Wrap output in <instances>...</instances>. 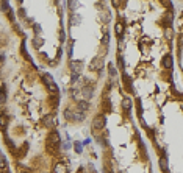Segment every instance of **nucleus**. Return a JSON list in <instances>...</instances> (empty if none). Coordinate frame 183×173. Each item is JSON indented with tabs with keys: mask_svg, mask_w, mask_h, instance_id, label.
Masks as SVG:
<instances>
[{
	"mask_svg": "<svg viewBox=\"0 0 183 173\" xmlns=\"http://www.w3.org/2000/svg\"><path fill=\"white\" fill-rule=\"evenodd\" d=\"M42 81H44V84L49 88V91H50V92H58V86L55 84V81H53V78H52L50 73H44L42 75Z\"/></svg>",
	"mask_w": 183,
	"mask_h": 173,
	"instance_id": "1",
	"label": "nucleus"
},
{
	"mask_svg": "<svg viewBox=\"0 0 183 173\" xmlns=\"http://www.w3.org/2000/svg\"><path fill=\"white\" fill-rule=\"evenodd\" d=\"M105 123H107L105 115L99 114V115H95L94 120H92V128H94V130H103V128H105Z\"/></svg>",
	"mask_w": 183,
	"mask_h": 173,
	"instance_id": "2",
	"label": "nucleus"
},
{
	"mask_svg": "<svg viewBox=\"0 0 183 173\" xmlns=\"http://www.w3.org/2000/svg\"><path fill=\"white\" fill-rule=\"evenodd\" d=\"M69 66H71V70H72L74 73H78V75H80V73L83 72V62H81V61H77V59H75V61H71Z\"/></svg>",
	"mask_w": 183,
	"mask_h": 173,
	"instance_id": "3",
	"label": "nucleus"
},
{
	"mask_svg": "<svg viewBox=\"0 0 183 173\" xmlns=\"http://www.w3.org/2000/svg\"><path fill=\"white\" fill-rule=\"evenodd\" d=\"M44 125H45L47 128H53V126L56 125V122H55V115H53V114H47V115L44 117Z\"/></svg>",
	"mask_w": 183,
	"mask_h": 173,
	"instance_id": "4",
	"label": "nucleus"
},
{
	"mask_svg": "<svg viewBox=\"0 0 183 173\" xmlns=\"http://www.w3.org/2000/svg\"><path fill=\"white\" fill-rule=\"evenodd\" d=\"M102 67H103L102 58H94L92 59V62H91V69H92V70H102Z\"/></svg>",
	"mask_w": 183,
	"mask_h": 173,
	"instance_id": "5",
	"label": "nucleus"
},
{
	"mask_svg": "<svg viewBox=\"0 0 183 173\" xmlns=\"http://www.w3.org/2000/svg\"><path fill=\"white\" fill-rule=\"evenodd\" d=\"M172 66H174V58L171 55H166L163 58V67L164 69H172Z\"/></svg>",
	"mask_w": 183,
	"mask_h": 173,
	"instance_id": "6",
	"label": "nucleus"
},
{
	"mask_svg": "<svg viewBox=\"0 0 183 173\" xmlns=\"http://www.w3.org/2000/svg\"><path fill=\"white\" fill-rule=\"evenodd\" d=\"M53 173H68V167H66L63 162H56L53 167Z\"/></svg>",
	"mask_w": 183,
	"mask_h": 173,
	"instance_id": "7",
	"label": "nucleus"
},
{
	"mask_svg": "<svg viewBox=\"0 0 183 173\" xmlns=\"http://www.w3.org/2000/svg\"><path fill=\"white\" fill-rule=\"evenodd\" d=\"M49 142H52L55 145H60V134H58V131L50 133V136H49Z\"/></svg>",
	"mask_w": 183,
	"mask_h": 173,
	"instance_id": "8",
	"label": "nucleus"
},
{
	"mask_svg": "<svg viewBox=\"0 0 183 173\" xmlns=\"http://www.w3.org/2000/svg\"><path fill=\"white\" fill-rule=\"evenodd\" d=\"M80 22H81V17H80L78 14L72 13L71 17H69V24H71V25H80Z\"/></svg>",
	"mask_w": 183,
	"mask_h": 173,
	"instance_id": "9",
	"label": "nucleus"
},
{
	"mask_svg": "<svg viewBox=\"0 0 183 173\" xmlns=\"http://www.w3.org/2000/svg\"><path fill=\"white\" fill-rule=\"evenodd\" d=\"M122 78H124V83H125V86H127V91H128V92H133V84H131V81H130V77H128L127 73H124Z\"/></svg>",
	"mask_w": 183,
	"mask_h": 173,
	"instance_id": "10",
	"label": "nucleus"
},
{
	"mask_svg": "<svg viewBox=\"0 0 183 173\" xmlns=\"http://www.w3.org/2000/svg\"><path fill=\"white\" fill-rule=\"evenodd\" d=\"M68 6H69V9L74 13V11H77V9H78L80 2H78V0H69V2H68Z\"/></svg>",
	"mask_w": 183,
	"mask_h": 173,
	"instance_id": "11",
	"label": "nucleus"
},
{
	"mask_svg": "<svg viewBox=\"0 0 183 173\" xmlns=\"http://www.w3.org/2000/svg\"><path fill=\"white\" fill-rule=\"evenodd\" d=\"M122 108L125 111H130V108H131V98H128V97H124L122 98Z\"/></svg>",
	"mask_w": 183,
	"mask_h": 173,
	"instance_id": "12",
	"label": "nucleus"
},
{
	"mask_svg": "<svg viewBox=\"0 0 183 173\" xmlns=\"http://www.w3.org/2000/svg\"><path fill=\"white\" fill-rule=\"evenodd\" d=\"M116 34H118L119 39H121V36L124 34V24H122V22H118V24H116Z\"/></svg>",
	"mask_w": 183,
	"mask_h": 173,
	"instance_id": "13",
	"label": "nucleus"
},
{
	"mask_svg": "<svg viewBox=\"0 0 183 173\" xmlns=\"http://www.w3.org/2000/svg\"><path fill=\"white\" fill-rule=\"evenodd\" d=\"M33 45H35L36 48H41L44 45V39L39 38V36H35V38H33Z\"/></svg>",
	"mask_w": 183,
	"mask_h": 173,
	"instance_id": "14",
	"label": "nucleus"
},
{
	"mask_svg": "<svg viewBox=\"0 0 183 173\" xmlns=\"http://www.w3.org/2000/svg\"><path fill=\"white\" fill-rule=\"evenodd\" d=\"M78 108H80V111H88L89 109L88 101L86 100H78Z\"/></svg>",
	"mask_w": 183,
	"mask_h": 173,
	"instance_id": "15",
	"label": "nucleus"
},
{
	"mask_svg": "<svg viewBox=\"0 0 183 173\" xmlns=\"http://www.w3.org/2000/svg\"><path fill=\"white\" fill-rule=\"evenodd\" d=\"M158 162H160V167H161L163 171H168V159H166L164 156H161Z\"/></svg>",
	"mask_w": 183,
	"mask_h": 173,
	"instance_id": "16",
	"label": "nucleus"
},
{
	"mask_svg": "<svg viewBox=\"0 0 183 173\" xmlns=\"http://www.w3.org/2000/svg\"><path fill=\"white\" fill-rule=\"evenodd\" d=\"M172 36H174L172 28H171V27H166V28H164V38H166V39H172Z\"/></svg>",
	"mask_w": 183,
	"mask_h": 173,
	"instance_id": "17",
	"label": "nucleus"
},
{
	"mask_svg": "<svg viewBox=\"0 0 183 173\" xmlns=\"http://www.w3.org/2000/svg\"><path fill=\"white\" fill-rule=\"evenodd\" d=\"M6 168V159L3 156V153L0 151V170H5Z\"/></svg>",
	"mask_w": 183,
	"mask_h": 173,
	"instance_id": "18",
	"label": "nucleus"
},
{
	"mask_svg": "<svg viewBox=\"0 0 183 173\" xmlns=\"http://www.w3.org/2000/svg\"><path fill=\"white\" fill-rule=\"evenodd\" d=\"M64 117H66V120H71V122H74V111L66 109V111H64Z\"/></svg>",
	"mask_w": 183,
	"mask_h": 173,
	"instance_id": "19",
	"label": "nucleus"
},
{
	"mask_svg": "<svg viewBox=\"0 0 183 173\" xmlns=\"http://www.w3.org/2000/svg\"><path fill=\"white\" fill-rule=\"evenodd\" d=\"M74 148H75L77 153H81V151H83V144H81V142H75V144H74Z\"/></svg>",
	"mask_w": 183,
	"mask_h": 173,
	"instance_id": "20",
	"label": "nucleus"
},
{
	"mask_svg": "<svg viewBox=\"0 0 183 173\" xmlns=\"http://www.w3.org/2000/svg\"><path fill=\"white\" fill-rule=\"evenodd\" d=\"M5 100H6V95H5V89L2 88L0 89V103H5Z\"/></svg>",
	"mask_w": 183,
	"mask_h": 173,
	"instance_id": "21",
	"label": "nucleus"
},
{
	"mask_svg": "<svg viewBox=\"0 0 183 173\" xmlns=\"http://www.w3.org/2000/svg\"><path fill=\"white\" fill-rule=\"evenodd\" d=\"M118 66H119V69H122V70H124V66H125V64H124V58H122L121 55L118 56Z\"/></svg>",
	"mask_w": 183,
	"mask_h": 173,
	"instance_id": "22",
	"label": "nucleus"
},
{
	"mask_svg": "<svg viewBox=\"0 0 183 173\" xmlns=\"http://www.w3.org/2000/svg\"><path fill=\"white\" fill-rule=\"evenodd\" d=\"M108 69H110V75H111V77H116V75H118V72H116V69H114L111 64H108Z\"/></svg>",
	"mask_w": 183,
	"mask_h": 173,
	"instance_id": "23",
	"label": "nucleus"
},
{
	"mask_svg": "<svg viewBox=\"0 0 183 173\" xmlns=\"http://www.w3.org/2000/svg\"><path fill=\"white\" fill-rule=\"evenodd\" d=\"M161 3H163L164 6H168V8L172 9V2H171V0H161Z\"/></svg>",
	"mask_w": 183,
	"mask_h": 173,
	"instance_id": "24",
	"label": "nucleus"
},
{
	"mask_svg": "<svg viewBox=\"0 0 183 173\" xmlns=\"http://www.w3.org/2000/svg\"><path fill=\"white\" fill-rule=\"evenodd\" d=\"M102 19H103L105 22H108V21L111 19V16H110V13H102Z\"/></svg>",
	"mask_w": 183,
	"mask_h": 173,
	"instance_id": "25",
	"label": "nucleus"
},
{
	"mask_svg": "<svg viewBox=\"0 0 183 173\" xmlns=\"http://www.w3.org/2000/svg\"><path fill=\"white\" fill-rule=\"evenodd\" d=\"M102 44H103V45L110 44V34H105V36H103V39H102Z\"/></svg>",
	"mask_w": 183,
	"mask_h": 173,
	"instance_id": "26",
	"label": "nucleus"
},
{
	"mask_svg": "<svg viewBox=\"0 0 183 173\" xmlns=\"http://www.w3.org/2000/svg\"><path fill=\"white\" fill-rule=\"evenodd\" d=\"M0 125H2V126H6V117H5V115L0 117Z\"/></svg>",
	"mask_w": 183,
	"mask_h": 173,
	"instance_id": "27",
	"label": "nucleus"
},
{
	"mask_svg": "<svg viewBox=\"0 0 183 173\" xmlns=\"http://www.w3.org/2000/svg\"><path fill=\"white\" fill-rule=\"evenodd\" d=\"M19 16H21V17H24V19L27 17V14H25V9H24V8H19Z\"/></svg>",
	"mask_w": 183,
	"mask_h": 173,
	"instance_id": "28",
	"label": "nucleus"
},
{
	"mask_svg": "<svg viewBox=\"0 0 183 173\" xmlns=\"http://www.w3.org/2000/svg\"><path fill=\"white\" fill-rule=\"evenodd\" d=\"M72 53H74V50H72V44H69V48H68V55H69V58H72Z\"/></svg>",
	"mask_w": 183,
	"mask_h": 173,
	"instance_id": "29",
	"label": "nucleus"
},
{
	"mask_svg": "<svg viewBox=\"0 0 183 173\" xmlns=\"http://www.w3.org/2000/svg\"><path fill=\"white\" fill-rule=\"evenodd\" d=\"M33 28H35V33H36V34H39V33H41V27H39L38 24H36V25H33Z\"/></svg>",
	"mask_w": 183,
	"mask_h": 173,
	"instance_id": "30",
	"label": "nucleus"
},
{
	"mask_svg": "<svg viewBox=\"0 0 183 173\" xmlns=\"http://www.w3.org/2000/svg\"><path fill=\"white\" fill-rule=\"evenodd\" d=\"M77 78H78V73H74V75H72V78H71V81L74 83V81H77Z\"/></svg>",
	"mask_w": 183,
	"mask_h": 173,
	"instance_id": "31",
	"label": "nucleus"
},
{
	"mask_svg": "<svg viewBox=\"0 0 183 173\" xmlns=\"http://www.w3.org/2000/svg\"><path fill=\"white\" fill-rule=\"evenodd\" d=\"M60 39H61V42L66 39V38H64V31H60Z\"/></svg>",
	"mask_w": 183,
	"mask_h": 173,
	"instance_id": "32",
	"label": "nucleus"
},
{
	"mask_svg": "<svg viewBox=\"0 0 183 173\" xmlns=\"http://www.w3.org/2000/svg\"><path fill=\"white\" fill-rule=\"evenodd\" d=\"M113 5L114 6H119V0H113Z\"/></svg>",
	"mask_w": 183,
	"mask_h": 173,
	"instance_id": "33",
	"label": "nucleus"
},
{
	"mask_svg": "<svg viewBox=\"0 0 183 173\" xmlns=\"http://www.w3.org/2000/svg\"><path fill=\"white\" fill-rule=\"evenodd\" d=\"M22 2H24V0H18V3H19V5H21V3H22Z\"/></svg>",
	"mask_w": 183,
	"mask_h": 173,
	"instance_id": "34",
	"label": "nucleus"
},
{
	"mask_svg": "<svg viewBox=\"0 0 183 173\" xmlns=\"http://www.w3.org/2000/svg\"><path fill=\"white\" fill-rule=\"evenodd\" d=\"M24 173H28V171H24Z\"/></svg>",
	"mask_w": 183,
	"mask_h": 173,
	"instance_id": "35",
	"label": "nucleus"
}]
</instances>
